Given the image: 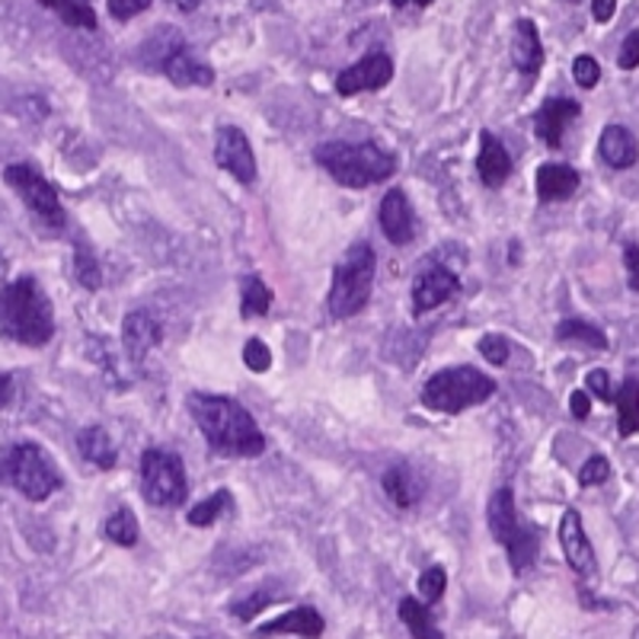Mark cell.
I'll use <instances>...</instances> for the list:
<instances>
[{"label": "cell", "mask_w": 639, "mask_h": 639, "mask_svg": "<svg viewBox=\"0 0 639 639\" xmlns=\"http://www.w3.org/2000/svg\"><path fill=\"white\" fill-rule=\"evenodd\" d=\"M186 407L192 412L196 426L202 429L214 454L224 458H260L265 451L256 419L224 394H189Z\"/></svg>", "instance_id": "cell-1"}, {"label": "cell", "mask_w": 639, "mask_h": 639, "mask_svg": "<svg viewBox=\"0 0 639 639\" xmlns=\"http://www.w3.org/2000/svg\"><path fill=\"white\" fill-rule=\"evenodd\" d=\"M0 333L30 349L45 346L55 336L52 301L30 275L0 289Z\"/></svg>", "instance_id": "cell-2"}, {"label": "cell", "mask_w": 639, "mask_h": 639, "mask_svg": "<svg viewBox=\"0 0 639 639\" xmlns=\"http://www.w3.org/2000/svg\"><path fill=\"white\" fill-rule=\"evenodd\" d=\"M314 160L346 189H365L397 174V157L375 142H326L314 150Z\"/></svg>", "instance_id": "cell-3"}, {"label": "cell", "mask_w": 639, "mask_h": 639, "mask_svg": "<svg viewBox=\"0 0 639 639\" xmlns=\"http://www.w3.org/2000/svg\"><path fill=\"white\" fill-rule=\"evenodd\" d=\"M375 272H378L375 250L368 243H352L333 269V285H329V297H326L329 314L336 320H349L362 314L371 301Z\"/></svg>", "instance_id": "cell-4"}, {"label": "cell", "mask_w": 639, "mask_h": 639, "mask_svg": "<svg viewBox=\"0 0 639 639\" xmlns=\"http://www.w3.org/2000/svg\"><path fill=\"white\" fill-rule=\"evenodd\" d=\"M0 483L13 486L30 502H45L61 490V473L55 461L35 441H20L0 451Z\"/></svg>", "instance_id": "cell-5"}, {"label": "cell", "mask_w": 639, "mask_h": 639, "mask_svg": "<svg viewBox=\"0 0 639 639\" xmlns=\"http://www.w3.org/2000/svg\"><path fill=\"white\" fill-rule=\"evenodd\" d=\"M486 524H490V534L495 537V544L505 547L509 556V566L515 576H524L534 563H537V551H541V534L531 527V524L518 522V512H515V495L509 486L495 490L490 505H486Z\"/></svg>", "instance_id": "cell-6"}, {"label": "cell", "mask_w": 639, "mask_h": 639, "mask_svg": "<svg viewBox=\"0 0 639 639\" xmlns=\"http://www.w3.org/2000/svg\"><path fill=\"white\" fill-rule=\"evenodd\" d=\"M495 394V380L470 365L458 368H444L422 387V407L436 409V412H464L470 407L486 404Z\"/></svg>", "instance_id": "cell-7"}, {"label": "cell", "mask_w": 639, "mask_h": 639, "mask_svg": "<svg viewBox=\"0 0 639 639\" xmlns=\"http://www.w3.org/2000/svg\"><path fill=\"white\" fill-rule=\"evenodd\" d=\"M142 493L157 509H176L186 502L189 483H186V467L179 454L167 448H147L142 454Z\"/></svg>", "instance_id": "cell-8"}, {"label": "cell", "mask_w": 639, "mask_h": 639, "mask_svg": "<svg viewBox=\"0 0 639 639\" xmlns=\"http://www.w3.org/2000/svg\"><path fill=\"white\" fill-rule=\"evenodd\" d=\"M3 182L23 199V205L39 218V224H45L52 231L64 228V208L59 202V192L32 164H10L3 170Z\"/></svg>", "instance_id": "cell-9"}, {"label": "cell", "mask_w": 639, "mask_h": 639, "mask_svg": "<svg viewBox=\"0 0 639 639\" xmlns=\"http://www.w3.org/2000/svg\"><path fill=\"white\" fill-rule=\"evenodd\" d=\"M461 291V279L451 265L441 262H426L422 272L412 282V314L422 317L429 311L441 307L444 301H451Z\"/></svg>", "instance_id": "cell-10"}, {"label": "cell", "mask_w": 639, "mask_h": 639, "mask_svg": "<svg viewBox=\"0 0 639 639\" xmlns=\"http://www.w3.org/2000/svg\"><path fill=\"white\" fill-rule=\"evenodd\" d=\"M214 164H218L221 170H228V174H231L237 182H243V186H250V182L256 179L253 147H250V138H247L237 125L218 128V135H214Z\"/></svg>", "instance_id": "cell-11"}, {"label": "cell", "mask_w": 639, "mask_h": 639, "mask_svg": "<svg viewBox=\"0 0 639 639\" xmlns=\"http://www.w3.org/2000/svg\"><path fill=\"white\" fill-rule=\"evenodd\" d=\"M394 81V61L380 52H371L362 61L349 64L346 71L336 74V93L339 96H355V93H368V90L387 87Z\"/></svg>", "instance_id": "cell-12"}, {"label": "cell", "mask_w": 639, "mask_h": 639, "mask_svg": "<svg viewBox=\"0 0 639 639\" xmlns=\"http://www.w3.org/2000/svg\"><path fill=\"white\" fill-rule=\"evenodd\" d=\"M559 547L566 563L573 566V573L582 579H595L598 576V559L591 551V541L582 527V515L576 509H566L563 512V522H559Z\"/></svg>", "instance_id": "cell-13"}, {"label": "cell", "mask_w": 639, "mask_h": 639, "mask_svg": "<svg viewBox=\"0 0 639 639\" xmlns=\"http://www.w3.org/2000/svg\"><path fill=\"white\" fill-rule=\"evenodd\" d=\"M157 64H160V71L170 77V84H176V87H211V81H214V71L202 59H196L179 42V35H176L174 45L157 59Z\"/></svg>", "instance_id": "cell-14"}, {"label": "cell", "mask_w": 639, "mask_h": 639, "mask_svg": "<svg viewBox=\"0 0 639 639\" xmlns=\"http://www.w3.org/2000/svg\"><path fill=\"white\" fill-rule=\"evenodd\" d=\"M380 231L394 247H409L416 237V214L404 189H390L380 202Z\"/></svg>", "instance_id": "cell-15"}, {"label": "cell", "mask_w": 639, "mask_h": 639, "mask_svg": "<svg viewBox=\"0 0 639 639\" xmlns=\"http://www.w3.org/2000/svg\"><path fill=\"white\" fill-rule=\"evenodd\" d=\"M160 339H164V329L147 311H132L122 323V346H125V355L132 358V365H142L147 355L160 346Z\"/></svg>", "instance_id": "cell-16"}, {"label": "cell", "mask_w": 639, "mask_h": 639, "mask_svg": "<svg viewBox=\"0 0 639 639\" xmlns=\"http://www.w3.org/2000/svg\"><path fill=\"white\" fill-rule=\"evenodd\" d=\"M579 116L582 106L576 99H566V96L547 99V103L537 109V116H534V135H537L547 147H559L563 145L566 128H569Z\"/></svg>", "instance_id": "cell-17"}, {"label": "cell", "mask_w": 639, "mask_h": 639, "mask_svg": "<svg viewBox=\"0 0 639 639\" xmlns=\"http://www.w3.org/2000/svg\"><path fill=\"white\" fill-rule=\"evenodd\" d=\"M476 174L483 179L486 189L505 186V179L512 176V157L505 145L495 138L493 132H480V157H476Z\"/></svg>", "instance_id": "cell-18"}, {"label": "cell", "mask_w": 639, "mask_h": 639, "mask_svg": "<svg viewBox=\"0 0 639 639\" xmlns=\"http://www.w3.org/2000/svg\"><path fill=\"white\" fill-rule=\"evenodd\" d=\"M512 61L522 71L524 77H534L544 67V45H541V32L534 27V20L522 17L512 32Z\"/></svg>", "instance_id": "cell-19"}, {"label": "cell", "mask_w": 639, "mask_h": 639, "mask_svg": "<svg viewBox=\"0 0 639 639\" xmlns=\"http://www.w3.org/2000/svg\"><path fill=\"white\" fill-rule=\"evenodd\" d=\"M323 617L320 610L314 608H294L275 620H269L265 627L256 630V637H279V633H291V637H304V639H317L323 637Z\"/></svg>", "instance_id": "cell-20"}, {"label": "cell", "mask_w": 639, "mask_h": 639, "mask_svg": "<svg viewBox=\"0 0 639 639\" xmlns=\"http://www.w3.org/2000/svg\"><path fill=\"white\" fill-rule=\"evenodd\" d=\"M601 157H605V164L614 167V170H630L633 164L639 160V145L637 138L630 135V128H624V125H608L605 132H601Z\"/></svg>", "instance_id": "cell-21"}, {"label": "cell", "mask_w": 639, "mask_h": 639, "mask_svg": "<svg viewBox=\"0 0 639 639\" xmlns=\"http://www.w3.org/2000/svg\"><path fill=\"white\" fill-rule=\"evenodd\" d=\"M579 189V174L569 164H544L537 170V199L541 202H566Z\"/></svg>", "instance_id": "cell-22"}, {"label": "cell", "mask_w": 639, "mask_h": 639, "mask_svg": "<svg viewBox=\"0 0 639 639\" xmlns=\"http://www.w3.org/2000/svg\"><path fill=\"white\" fill-rule=\"evenodd\" d=\"M384 493L397 509H412L422 495V480L419 473L407 464H394L384 470Z\"/></svg>", "instance_id": "cell-23"}, {"label": "cell", "mask_w": 639, "mask_h": 639, "mask_svg": "<svg viewBox=\"0 0 639 639\" xmlns=\"http://www.w3.org/2000/svg\"><path fill=\"white\" fill-rule=\"evenodd\" d=\"M77 448H81V458H84L87 464L99 467V470H113V467H116L118 448L103 426H87V429H81Z\"/></svg>", "instance_id": "cell-24"}, {"label": "cell", "mask_w": 639, "mask_h": 639, "mask_svg": "<svg viewBox=\"0 0 639 639\" xmlns=\"http://www.w3.org/2000/svg\"><path fill=\"white\" fill-rule=\"evenodd\" d=\"M397 614H400V620L407 624L409 637L412 639H444V633L438 630L436 617H432L429 608H426V601H419V598L407 595V598H400Z\"/></svg>", "instance_id": "cell-25"}, {"label": "cell", "mask_w": 639, "mask_h": 639, "mask_svg": "<svg viewBox=\"0 0 639 639\" xmlns=\"http://www.w3.org/2000/svg\"><path fill=\"white\" fill-rule=\"evenodd\" d=\"M614 404H617V429H620V436L630 438L639 432V380L637 378H627L620 384V390H617V397H614Z\"/></svg>", "instance_id": "cell-26"}, {"label": "cell", "mask_w": 639, "mask_h": 639, "mask_svg": "<svg viewBox=\"0 0 639 639\" xmlns=\"http://www.w3.org/2000/svg\"><path fill=\"white\" fill-rule=\"evenodd\" d=\"M556 339H559V343H579V346H588V349L598 352L608 349V336H605L595 323L579 317L563 320V323L556 326Z\"/></svg>", "instance_id": "cell-27"}, {"label": "cell", "mask_w": 639, "mask_h": 639, "mask_svg": "<svg viewBox=\"0 0 639 639\" xmlns=\"http://www.w3.org/2000/svg\"><path fill=\"white\" fill-rule=\"evenodd\" d=\"M42 7L55 10L61 20L74 30H96V13L90 0H39Z\"/></svg>", "instance_id": "cell-28"}, {"label": "cell", "mask_w": 639, "mask_h": 639, "mask_svg": "<svg viewBox=\"0 0 639 639\" xmlns=\"http://www.w3.org/2000/svg\"><path fill=\"white\" fill-rule=\"evenodd\" d=\"M106 537L118 547H135L138 544V518L128 509H118L116 515L106 518Z\"/></svg>", "instance_id": "cell-29"}, {"label": "cell", "mask_w": 639, "mask_h": 639, "mask_svg": "<svg viewBox=\"0 0 639 639\" xmlns=\"http://www.w3.org/2000/svg\"><path fill=\"white\" fill-rule=\"evenodd\" d=\"M228 505H231V493H228V490H218V493L202 499L196 509H189V524H192V527H211V524L221 518V512H224Z\"/></svg>", "instance_id": "cell-30"}, {"label": "cell", "mask_w": 639, "mask_h": 639, "mask_svg": "<svg viewBox=\"0 0 639 639\" xmlns=\"http://www.w3.org/2000/svg\"><path fill=\"white\" fill-rule=\"evenodd\" d=\"M269 307H272V291L265 289V282L262 279H247L243 304H240L243 317H262V314H269Z\"/></svg>", "instance_id": "cell-31"}, {"label": "cell", "mask_w": 639, "mask_h": 639, "mask_svg": "<svg viewBox=\"0 0 639 639\" xmlns=\"http://www.w3.org/2000/svg\"><path fill=\"white\" fill-rule=\"evenodd\" d=\"M74 269H77V279L87 291H96L103 285V275H99V262L93 260V253L87 250V243H77L74 247Z\"/></svg>", "instance_id": "cell-32"}, {"label": "cell", "mask_w": 639, "mask_h": 639, "mask_svg": "<svg viewBox=\"0 0 639 639\" xmlns=\"http://www.w3.org/2000/svg\"><path fill=\"white\" fill-rule=\"evenodd\" d=\"M444 588H448V573L441 569V566H429L422 576H419V595L429 601V605H436L441 601V595H444Z\"/></svg>", "instance_id": "cell-33"}, {"label": "cell", "mask_w": 639, "mask_h": 639, "mask_svg": "<svg viewBox=\"0 0 639 639\" xmlns=\"http://www.w3.org/2000/svg\"><path fill=\"white\" fill-rule=\"evenodd\" d=\"M573 77H576V84H579L582 90L598 87V81H601V64L591 59V55H579V59L573 61Z\"/></svg>", "instance_id": "cell-34"}, {"label": "cell", "mask_w": 639, "mask_h": 639, "mask_svg": "<svg viewBox=\"0 0 639 639\" xmlns=\"http://www.w3.org/2000/svg\"><path fill=\"white\" fill-rule=\"evenodd\" d=\"M272 605V591H253L250 598H243V601H233L231 614L237 620H253L262 608H269Z\"/></svg>", "instance_id": "cell-35"}, {"label": "cell", "mask_w": 639, "mask_h": 639, "mask_svg": "<svg viewBox=\"0 0 639 639\" xmlns=\"http://www.w3.org/2000/svg\"><path fill=\"white\" fill-rule=\"evenodd\" d=\"M243 362H247L250 371L262 375V371L272 368V352H269V346H265L262 339H250V343L243 346Z\"/></svg>", "instance_id": "cell-36"}, {"label": "cell", "mask_w": 639, "mask_h": 639, "mask_svg": "<svg viewBox=\"0 0 639 639\" xmlns=\"http://www.w3.org/2000/svg\"><path fill=\"white\" fill-rule=\"evenodd\" d=\"M610 476V464L601 458V454H595V458H588L579 470V483L582 486H601L605 480Z\"/></svg>", "instance_id": "cell-37"}, {"label": "cell", "mask_w": 639, "mask_h": 639, "mask_svg": "<svg viewBox=\"0 0 639 639\" xmlns=\"http://www.w3.org/2000/svg\"><path fill=\"white\" fill-rule=\"evenodd\" d=\"M480 355H483L490 365L499 368V365H505V362H509V343H505L502 336H493V333H490V336H483V339H480Z\"/></svg>", "instance_id": "cell-38"}, {"label": "cell", "mask_w": 639, "mask_h": 639, "mask_svg": "<svg viewBox=\"0 0 639 639\" xmlns=\"http://www.w3.org/2000/svg\"><path fill=\"white\" fill-rule=\"evenodd\" d=\"M109 3V13H113V20H132V17H138L142 10H147L154 0H106Z\"/></svg>", "instance_id": "cell-39"}, {"label": "cell", "mask_w": 639, "mask_h": 639, "mask_svg": "<svg viewBox=\"0 0 639 639\" xmlns=\"http://www.w3.org/2000/svg\"><path fill=\"white\" fill-rule=\"evenodd\" d=\"M617 64H620L624 71H633V67H639V30H633L627 39H624L620 55H617Z\"/></svg>", "instance_id": "cell-40"}, {"label": "cell", "mask_w": 639, "mask_h": 639, "mask_svg": "<svg viewBox=\"0 0 639 639\" xmlns=\"http://www.w3.org/2000/svg\"><path fill=\"white\" fill-rule=\"evenodd\" d=\"M588 390L598 397V400H605V404H610L614 400V390H610V378H608V371L605 368H595V371H588Z\"/></svg>", "instance_id": "cell-41"}, {"label": "cell", "mask_w": 639, "mask_h": 639, "mask_svg": "<svg viewBox=\"0 0 639 639\" xmlns=\"http://www.w3.org/2000/svg\"><path fill=\"white\" fill-rule=\"evenodd\" d=\"M624 265H627V282H630V289L639 291V247H627L624 250Z\"/></svg>", "instance_id": "cell-42"}, {"label": "cell", "mask_w": 639, "mask_h": 639, "mask_svg": "<svg viewBox=\"0 0 639 639\" xmlns=\"http://www.w3.org/2000/svg\"><path fill=\"white\" fill-rule=\"evenodd\" d=\"M569 409H573V416H576V419H588V412H591V400H588V394H585V390H576V394L569 397Z\"/></svg>", "instance_id": "cell-43"}, {"label": "cell", "mask_w": 639, "mask_h": 639, "mask_svg": "<svg viewBox=\"0 0 639 639\" xmlns=\"http://www.w3.org/2000/svg\"><path fill=\"white\" fill-rule=\"evenodd\" d=\"M591 13L598 23H608L610 17L617 13V0H591Z\"/></svg>", "instance_id": "cell-44"}, {"label": "cell", "mask_w": 639, "mask_h": 639, "mask_svg": "<svg viewBox=\"0 0 639 639\" xmlns=\"http://www.w3.org/2000/svg\"><path fill=\"white\" fill-rule=\"evenodd\" d=\"M13 400V378L10 375H0V409Z\"/></svg>", "instance_id": "cell-45"}, {"label": "cell", "mask_w": 639, "mask_h": 639, "mask_svg": "<svg viewBox=\"0 0 639 639\" xmlns=\"http://www.w3.org/2000/svg\"><path fill=\"white\" fill-rule=\"evenodd\" d=\"M176 10H182V13H189V10H196L199 7V0H170Z\"/></svg>", "instance_id": "cell-46"}, {"label": "cell", "mask_w": 639, "mask_h": 639, "mask_svg": "<svg viewBox=\"0 0 639 639\" xmlns=\"http://www.w3.org/2000/svg\"><path fill=\"white\" fill-rule=\"evenodd\" d=\"M412 3H419V7H429L432 0H412Z\"/></svg>", "instance_id": "cell-47"}, {"label": "cell", "mask_w": 639, "mask_h": 639, "mask_svg": "<svg viewBox=\"0 0 639 639\" xmlns=\"http://www.w3.org/2000/svg\"><path fill=\"white\" fill-rule=\"evenodd\" d=\"M637 639H639V633H637Z\"/></svg>", "instance_id": "cell-48"}]
</instances>
